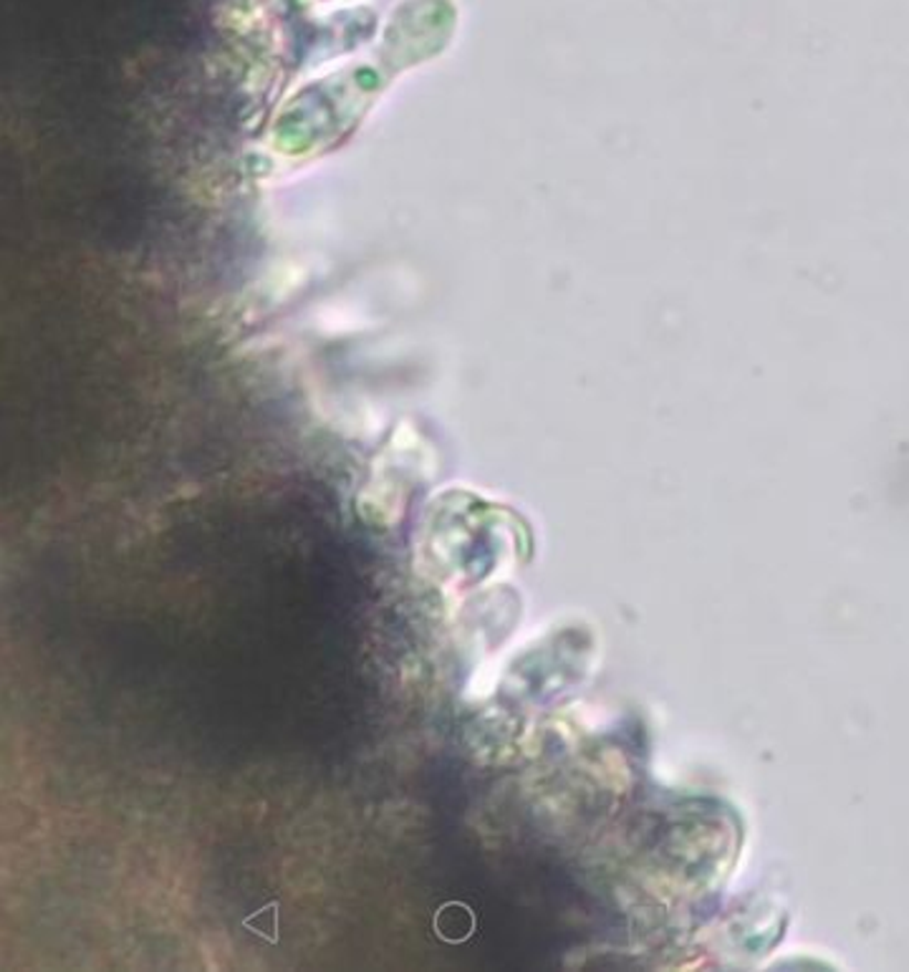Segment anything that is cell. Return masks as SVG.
Listing matches in <instances>:
<instances>
[{"label": "cell", "mask_w": 909, "mask_h": 972, "mask_svg": "<svg viewBox=\"0 0 909 972\" xmlns=\"http://www.w3.org/2000/svg\"><path fill=\"white\" fill-rule=\"evenodd\" d=\"M476 909L466 902H445L432 917V930L442 942L462 944L476 934Z\"/></svg>", "instance_id": "1"}, {"label": "cell", "mask_w": 909, "mask_h": 972, "mask_svg": "<svg viewBox=\"0 0 909 972\" xmlns=\"http://www.w3.org/2000/svg\"><path fill=\"white\" fill-rule=\"evenodd\" d=\"M243 927L248 932L258 934L269 944H279V930H281V902L279 899H269L261 909H255L253 914L243 917Z\"/></svg>", "instance_id": "2"}]
</instances>
